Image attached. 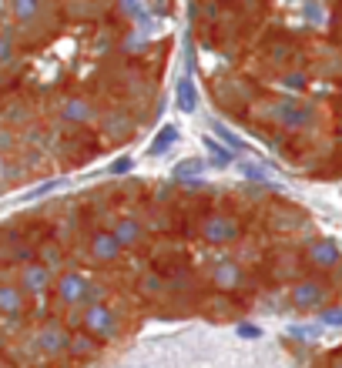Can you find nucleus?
I'll return each mask as SVG.
<instances>
[{"mask_svg": "<svg viewBox=\"0 0 342 368\" xmlns=\"http://www.w3.org/2000/svg\"><path fill=\"white\" fill-rule=\"evenodd\" d=\"M138 292L144 295V298H161V295L168 292V281H165V278L158 275V271H151V275H144V278H141Z\"/></svg>", "mask_w": 342, "mask_h": 368, "instance_id": "20", "label": "nucleus"}, {"mask_svg": "<svg viewBox=\"0 0 342 368\" xmlns=\"http://www.w3.org/2000/svg\"><path fill=\"white\" fill-rule=\"evenodd\" d=\"M212 281H215L218 292H235V288H242V268L235 264V261H218L215 268H212Z\"/></svg>", "mask_w": 342, "mask_h": 368, "instance_id": "12", "label": "nucleus"}, {"mask_svg": "<svg viewBox=\"0 0 342 368\" xmlns=\"http://www.w3.org/2000/svg\"><path fill=\"white\" fill-rule=\"evenodd\" d=\"M88 292H91V281H88V275H84V271H78V268H64L61 275H57L54 298H57L64 308L88 305Z\"/></svg>", "mask_w": 342, "mask_h": 368, "instance_id": "4", "label": "nucleus"}, {"mask_svg": "<svg viewBox=\"0 0 342 368\" xmlns=\"http://www.w3.org/2000/svg\"><path fill=\"white\" fill-rule=\"evenodd\" d=\"M121 14H128V17H144V7H141V3H121Z\"/></svg>", "mask_w": 342, "mask_h": 368, "instance_id": "35", "label": "nucleus"}, {"mask_svg": "<svg viewBox=\"0 0 342 368\" xmlns=\"http://www.w3.org/2000/svg\"><path fill=\"white\" fill-rule=\"evenodd\" d=\"M319 322L329 328H342V308H322L319 311Z\"/></svg>", "mask_w": 342, "mask_h": 368, "instance_id": "28", "label": "nucleus"}, {"mask_svg": "<svg viewBox=\"0 0 342 368\" xmlns=\"http://www.w3.org/2000/svg\"><path fill=\"white\" fill-rule=\"evenodd\" d=\"M175 141H178V127H175V124H165V127H161V134L151 141L148 154H165L171 144H175Z\"/></svg>", "mask_w": 342, "mask_h": 368, "instance_id": "22", "label": "nucleus"}, {"mask_svg": "<svg viewBox=\"0 0 342 368\" xmlns=\"http://www.w3.org/2000/svg\"><path fill=\"white\" fill-rule=\"evenodd\" d=\"M336 141L342 144V118H339V127H336Z\"/></svg>", "mask_w": 342, "mask_h": 368, "instance_id": "37", "label": "nucleus"}, {"mask_svg": "<svg viewBox=\"0 0 342 368\" xmlns=\"http://www.w3.org/2000/svg\"><path fill=\"white\" fill-rule=\"evenodd\" d=\"M282 87H289V91H306V87H309V74H306V71H285V74H282Z\"/></svg>", "mask_w": 342, "mask_h": 368, "instance_id": "26", "label": "nucleus"}, {"mask_svg": "<svg viewBox=\"0 0 342 368\" xmlns=\"http://www.w3.org/2000/svg\"><path fill=\"white\" fill-rule=\"evenodd\" d=\"M111 231L118 234V241H121L125 248H138L141 241H144V225H141L138 218H121Z\"/></svg>", "mask_w": 342, "mask_h": 368, "instance_id": "14", "label": "nucleus"}, {"mask_svg": "<svg viewBox=\"0 0 342 368\" xmlns=\"http://www.w3.org/2000/svg\"><path fill=\"white\" fill-rule=\"evenodd\" d=\"M0 311H4V318H24V311H27V295L14 278H7L0 285Z\"/></svg>", "mask_w": 342, "mask_h": 368, "instance_id": "11", "label": "nucleus"}, {"mask_svg": "<svg viewBox=\"0 0 342 368\" xmlns=\"http://www.w3.org/2000/svg\"><path fill=\"white\" fill-rule=\"evenodd\" d=\"M14 24H7V27H4V37H0V64H4V67H7V64L14 61Z\"/></svg>", "mask_w": 342, "mask_h": 368, "instance_id": "24", "label": "nucleus"}, {"mask_svg": "<svg viewBox=\"0 0 342 368\" xmlns=\"http://www.w3.org/2000/svg\"><path fill=\"white\" fill-rule=\"evenodd\" d=\"M71 335H74V332H67L61 322H47L44 328L37 332L34 345H37V348H41L44 355H54V358H57V355L67 352V345H71Z\"/></svg>", "mask_w": 342, "mask_h": 368, "instance_id": "8", "label": "nucleus"}, {"mask_svg": "<svg viewBox=\"0 0 342 368\" xmlns=\"http://www.w3.org/2000/svg\"><path fill=\"white\" fill-rule=\"evenodd\" d=\"M37 255H41V264H44V268H64V251L57 241H41V245H37Z\"/></svg>", "mask_w": 342, "mask_h": 368, "instance_id": "19", "label": "nucleus"}, {"mask_svg": "<svg viewBox=\"0 0 342 368\" xmlns=\"http://www.w3.org/2000/svg\"><path fill=\"white\" fill-rule=\"evenodd\" d=\"M212 131H215L218 138L225 141V144H228L232 151H238V148H242V141L235 138V134H232V131H228V127H225V124H221V121H212Z\"/></svg>", "mask_w": 342, "mask_h": 368, "instance_id": "27", "label": "nucleus"}, {"mask_svg": "<svg viewBox=\"0 0 342 368\" xmlns=\"http://www.w3.org/2000/svg\"><path fill=\"white\" fill-rule=\"evenodd\" d=\"M198 238L212 248L235 245V241L242 238V225H238V218H232L228 211H205L202 225H198Z\"/></svg>", "mask_w": 342, "mask_h": 368, "instance_id": "2", "label": "nucleus"}, {"mask_svg": "<svg viewBox=\"0 0 342 368\" xmlns=\"http://www.w3.org/2000/svg\"><path fill=\"white\" fill-rule=\"evenodd\" d=\"M332 368H342V362H336V365H332Z\"/></svg>", "mask_w": 342, "mask_h": 368, "instance_id": "38", "label": "nucleus"}, {"mask_svg": "<svg viewBox=\"0 0 342 368\" xmlns=\"http://www.w3.org/2000/svg\"><path fill=\"white\" fill-rule=\"evenodd\" d=\"M104 131H108L114 141L128 138L131 131H135V118L128 114V111H108V118H104Z\"/></svg>", "mask_w": 342, "mask_h": 368, "instance_id": "15", "label": "nucleus"}, {"mask_svg": "<svg viewBox=\"0 0 342 368\" xmlns=\"http://www.w3.org/2000/svg\"><path fill=\"white\" fill-rule=\"evenodd\" d=\"M175 101H178V111H185V114H191V111L198 108V91H195V80H191V77H182V80H178Z\"/></svg>", "mask_w": 342, "mask_h": 368, "instance_id": "17", "label": "nucleus"}, {"mask_svg": "<svg viewBox=\"0 0 342 368\" xmlns=\"http://www.w3.org/2000/svg\"><path fill=\"white\" fill-rule=\"evenodd\" d=\"M205 171V161H198V157H188V161H182L178 168H175V181H198V174Z\"/></svg>", "mask_w": 342, "mask_h": 368, "instance_id": "21", "label": "nucleus"}, {"mask_svg": "<svg viewBox=\"0 0 342 368\" xmlns=\"http://www.w3.org/2000/svg\"><path fill=\"white\" fill-rule=\"evenodd\" d=\"M329 295H332V288H329V281H322V278H302V281H296L292 285V292H289V302L299 308V311H312V308H329Z\"/></svg>", "mask_w": 342, "mask_h": 368, "instance_id": "5", "label": "nucleus"}, {"mask_svg": "<svg viewBox=\"0 0 342 368\" xmlns=\"http://www.w3.org/2000/svg\"><path fill=\"white\" fill-rule=\"evenodd\" d=\"M11 14H14L17 20H31V17L44 14V7H41L37 0H14V3H11Z\"/></svg>", "mask_w": 342, "mask_h": 368, "instance_id": "23", "label": "nucleus"}, {"mask_svg": "<svg viewBox=\"0 0 342 368\" xmlns=\"http://www.w3.org/2000/svg\"><path fill=\"white\" fill-rule=\"evenodd\" d=\"M61 118L71 124H91L97 118V111H94V104L88 97H71V101H64Z\"/></svg>", "mask_w": 342, "mask_h": 368, "instance_id": "13", "label": "nucleus"}, {"mask_svg": "<svg viewBox=\"0 0 342 368\" xmlns=\"http://www.w3.org/2000/svg\"><path fill=\"white\" fill-rule=\"evenodd\" d=\"M131 168H135V161H131V157H118V161L111 164V174H128Z\"/></svg>", "mask_w": 342, "mask_h": 368, "instance_id": "34", "label": "nucleus"}, {"mask_svg": "<svg viewBox=\"0 0 342 368\" xmlns=\"http://www.w3.org/2000/svg\"><path fill=\"white\" fill-rule=\"evenodd\" d=\"M88 251H91V258L97 261V264H114V261L121 258V251H125V245L118 241V234L108 228L94 231L91 241H88Z\"/></svg>", "mask_w": 342, "mask_h": 368, "instance_id": "7", "label": "nucleus"}, {"mask_svg": "<svg viewBox=\"0 0 342 368\" xmlns=\"http://www.w3.org/2000/svg\"><path fill=\"white\" fill-rule=\"evenodd\" d=\"M306 261H309L312 268L332 271V268H339V264H342V251H339V245H336L332 238H315V241H309Z\"/></svg>", "mask_w": 342, "mask_h": 368, "instance_id": "9", "label": "nucleus"}, {"mask_svg": "<svg viewBox=\"0 0 342 368\" xmlns=\"http://www.w3.org/2000/svg\"><path fill=\"white\" fill-rule=\"evenodd\" d=\"M289 335H292V338H319V328H306V325H292V328H289Z\"/></svg>", "mask_w": 342, "mask_h": 368, "instance_id": "33", "label": "nucleus"}, {"mask_svg": "<svg viewBox=\"0 0 342 368\" xmlns=\"http://www.w3.org/2000/svg\"><path fill=\"white\" fill-rule=\"evenodd\" d=\"M202 144H205V151L212 154V164H215V168H228V164L235 161V151H232V148L218 144L215 138H202Z\"/></svg>", "mask_w": 342, "mask_h": 368, "instance_id": "18", "label": "nucleus"}, {"mask_svg": "<svg viewBox=\"0 0 342 368\" xmlns=\"http://www.w3.org/2000/svg\"><path fill=\"white\" fill-rule=\"evenodd\" d=\"M168 198H171V184H165V187L155 191V201H168Z\"/></svg>", "mask_w": 342, "mask_h": 368, "instance_id": "36", "label": "nucleus"}, {"mask_svg": "<svg viewBox=\"0 0 342 368\" xmlns=\"http://www.w3.org/2000/svg\"><path fill=\"white\" fill-rule=\"evenodd\" d=\"M17 285L24 288L27 298H44L57 281H54L50 268H44L41 261H31V264H17Z\"/></svg>", "mask_w": 342, "mask_h": 368, "instance_id": "6", "label": "nucleus"}, {"mask_svg": "<svg viewBox=\"0 0 342 368\" xmlns=\"http://www.w3.org/2000/svg\"><path fill=\"white\" fill-rule=\"evenodd\" d=\"M14 144H17V131H14V127H4V131H0V151L7 154V157H11Z\"/></svg>", "mask_w": 342, "mask_h": 368, "instance_id": "29", "label": "nucleus"}, {"mask_svg": "<svg viewBox=\"0 0 342 368\" xmlns=\"http://www.w3.org/2000/svg\"><path fill=\"white\" fill-rule=\"evenodd\" d=\"M292 54H296V47L289 44V41H275V44H272V57H268V61L282 67V64H292V61H296Z\"/></svg>", "mask_w": 342, "mask_h": 368, "instance_id": "25", "label": "nucleus"}, {"mask_svg": "<svg viewBox=\"0 0 342 368\" xmlns=\"http://www.w3.org/2000/svg\"><path fill=\"white\" fill-rule=\"evenodd\" d=\"M265 118L282 131H309L315 124V104L299 97H275V101H265Z\"/></svg>", "mask_w": 342, "mask_h": 368, "instance_id": "1", "label": "nucleus"}, {"mask_svg": "<svg viewBox=\"0 0 342 368\" xmlns=\"http://www.w3.org/2000/svg\"><path fill=\"white\" fill-rule=\"evenodd\" d=\"M235 335H238V338H249V341H252V338L262 335V328H259V325H249V322H238V325H235Z\"/></svg>", "mask_w": 342, "mask_h": 368, "instance_id": "31", "label": "nucleus"}, {"mask_svg": "<svg viewBox=\"0 0 342 368\" xmlns=\"http://www.w3.org/2000/svg\"><path fill=\"white\" fill-rule=\"evenodd\" d=\"M67 355L71 358H81V362H88L97 355V338H91L88 332H74L71 335V345H67Z\"/></svg>", "mask_w": 342, "mask_h": 368, "instance_id": "16", "label": "nucleus"}, {"mask_svg": "<svg viewBox=\"0 0 342 368\" xmlns=\"http://www.w3.org/2000/svg\"><path fill=\"white\" fill-rule=\"evenodd\" d=\"M64 10H67V14H74V17H97L101 14V10H104V7H91V3H71V7H64Z\"/></svg>", "mask_w": 342, "mask_h": 368, "instance_id": "30", "label": "nucleus"}, {"mask_svg": "<svg viewBox=\"0 0 342 368\" xmlns=\"http://www.w3.org/2000/svg\"><path fill=\"white\" fill-rule=\"evenodd\" d=\"M272 278L275 281H302V255L296 248H282L272 255Z\"/></svg>", "mask_w": 342, "mask_h": 368, "instance_id": "10", "label": "nucleus"}, {"mask_svg": "<svg viewBox=\"0 0 342 368\" xmlns=\"http://www.w3.org/2000/svg\"><path fill=\"white\" fill-rule=\"evenodd\" d=\"M81 332H88L97 341H111L121 335V315L111 305H91L81 315Z\"/></svg>", "mask_w": 342, "mask_h": 368, "instance_id": "3", "label": "nucleus"}, {"mask_svg": "<svg viewBox=\"0 0 342 368\" xmlns=\"http://www.w3.org/2000/svg\"><path fill=\"white\" fill-rule=\"evenodd\" d=\"M238 168H242V174H245V178H252V181H265L262 168H255V164H252V161H242V164H238Z\"/></svg>", "mask_w": 342, "mask_h": 368, "instance_id": "32", "label": "nucleus"}]
</instances>
